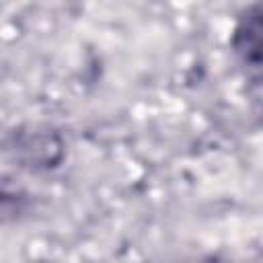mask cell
<instances>
[{
    "mask_svg": "<svg viewBox=\"0 0 263 263\" xmlns=\"http://www.w3.org/2000/svg\"><path fill=\"white\" fill-rule=\"evenodd\" d=\"M234 53L253 68H263V0L251 6L232 31Z\"/></svg>",
    "mask_w": 263,
    "mask_h": 263,
    "instance_id": "6da1fadb",
    "label": "cell"
}]
</instances>
